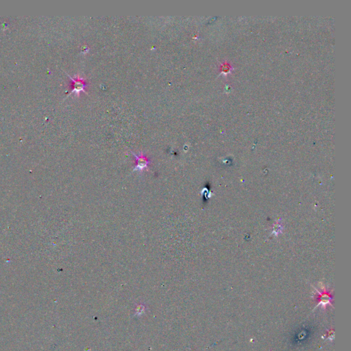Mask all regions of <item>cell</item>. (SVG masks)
<instances>
[{
	"label": "cell",
	"instance_id": "cell-1",
	"mask_svg": "<svg viewBox=\"0 0 351 351\" xmlns=\"http://www.w3.org/2000/svg\"><path fill=\"white\" fill-rule=\"evenodd\" d=\"M69 79L72 81V85H71V94L75 93V94L79 95L81 92H85V88L87 87V83H85L84 79L80 77H75V79L69 75Z\"/></svg>",
	"mask_w": 351,
	"mask_h": 351
},
{
	"label": "cell",
	"instance_id": "cell-2",
	"mask_svg": "<svg viewBox=\"0 0 351 351\" xmlns=\"http://www.w3.org/2000/svg\"><path fill=\"white\" fill-rule=\"evenodd\" d=\"M133 154L135 157L136 161H137V164H136V166L134 168V170H135V171H142L150 164V161L142 153H139V155L133 153Z\"/></svg>",
	"mask_w": 351,
	"mask_h": 351
}]
</instances>
